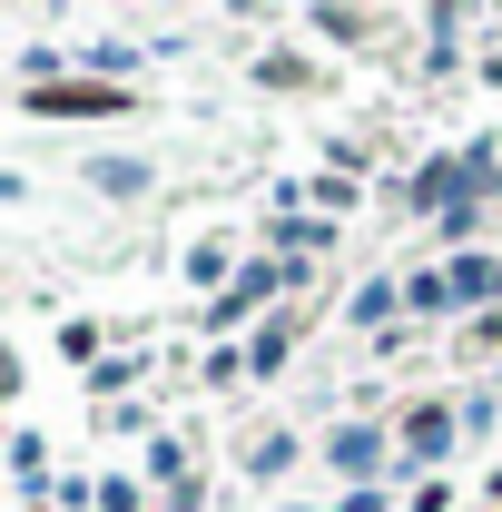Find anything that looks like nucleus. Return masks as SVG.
Listing matches in <instances>:
<instances>
[{"label": "nucleus", "instance_id": "obj_2", "mask_svg": "<svg viewBox=\"0 0 502 512\" xmlns=\"http://www.w3.org/2000/svg\"><path fill=\"white\" fill-rule=\"evenodd\" d=\"M453 434H463V414H453V404H414V414H404V453H414V463H443V453H453Z\"/></svg>", "mask_w": 502, "mask_h": 512}, {"label": "nucleus", "instance_id": "obj_3", "mask_svg": "<svg viewBox=\"0 0 502 512\" xmlns=\"http://www.w3.org/2000/svg\"><path fill=\"white\" fill-rule=\"evenodd\" d=\"M0 394H10V355H0Z\"/></svg>", "mask_w": 502, "mask_h": 512}, {"label": "nucleus", "instance_id": "obj_1", "mask_svg": "<svg viewBox=\"0 0 502 512\" xmlns=\"http://www.w3.org/2000/svg\"><path fill=\"white\" fill-rule=\"evenodd\" d=\"M40 119H119L128 89H99V79H60V89H30Z\"/></svg>", "mask_w": 502, "mask_h": 512}]
</instances>
